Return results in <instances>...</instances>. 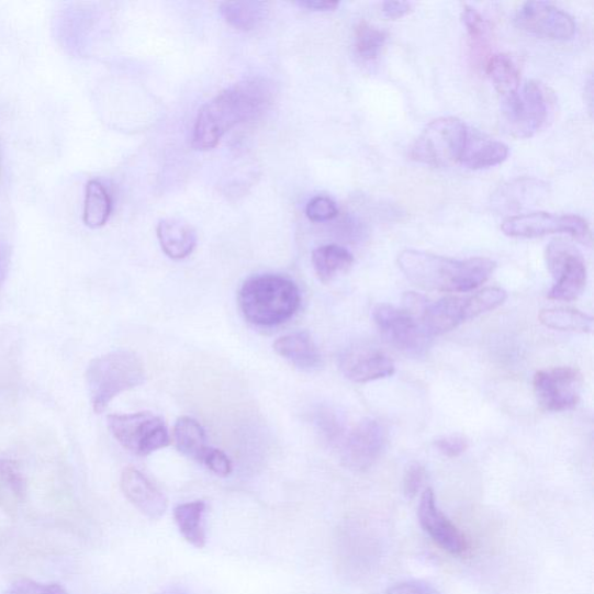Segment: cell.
<instances>
[{
  "mask_svg": "<svg viewBox=\"0 0 594 594\" xmlns=\"http://www.w3.org/2000/svg\"><path fill=\"white\" fill-rule=\"evenodd\" d=\"M386 34L384 31L366 22H361L355 33V52L357 56L370 63L377 59L385 45Z\"/></svg>",
  "mask_w": 594,
  "mask_h": 594,
  "instance_id": "29",
  "label": "cell"
},
{
  "mask_svg": "<svg viewBox=\"0 0 594 594\" xmlns=\"http://www.w3.org/2000/svg\"><path fill=\"white\" fill-rule=\"evenodd\" d=\"M468 128L455 116L429 122L414 142L410 156L434 168H448L459 162L464 149Z\"/></svg>",
  "mask_w": 594,
  "mask_h": 594,
  "instance_id": "7",
  "label": "cell"
},
{
  "mask_svg": "<svg viewBox=\"0 0 594 594\" xmlns=\"http://www.w3.org/2000/svg\"><path fill=\"white\" fill-rule=\"evenodd\" d=\"M274 94L272 81L262 77L244 79L222 91L199 111L193 128V147L200 152L215 148L234 127L268 110Z\"/></svg>",
  "mask_w": 594,
  "mask_h": 594,
  "instance_id": "1",
  "label": "cell"
},
{
  "mask_svg": "<svg viewBox=\"0 0 594 594\" xmlns=\"http://www.w3.org/2000/svg\"><path fill=\"white\" fill-rule=\"evenodd\" d=\"M305 213L313 222H326L338 215V209L330 198L320 195L306 204Z\"/></svg>",
  "mask_w": 594,
  "mask_h": 594,
  "instance_id": "30",
  "label": "cell"
},
{
  "mask_svg": "<svg viewBox=\"0 0 594 594\" xmlns=\"http://www.w3.org/2000/svg\"><path fill=\"white\" fill-rule=\"evenodd\" d=\"M157 238L164 254L173 260L188 258L195 249L198 236L190 223L181 218L161 220L157 225Z\"/></svg>",
  "mask_w": 594,
  "mask_h": 594,
  "instance_id": "19",
  "label": "cell"
},
{
  "mask_svg": "<svg viewBox=\"0 0 594 594\" xmlns=\"http://www.w3.org/2000/svg\"><path fill=\"white\" fill-rule=\"evenodd\" d=\"M339 370L343 376L356 383H367L392 377L395 362L379 348L356 344L345 348L339 356Z\"/></svg>",
  "mask_w": 594,
  "mask_h": 594,
  "instance_id": "15",
  "label": "cell"
},
{
  "mask_svg": "<svg viewBox=\"0 0 594 594\" xmlns=\"http://www.w3.org/2000/svg\"><path fill=\"white\" fill-rule=\"evenodd\" d=\"M5 594H67V591L58 584H45L25 579L13 583Z\"/></svg>",
  "mask_w": 594,
  "mask_h": 594,
  "instance_id": "31",
  "label": "cell"
},
{
  "mask_svg": "<svg viewBox=\"0 0 594 594\" xmlns=\"http://www.w3.org/2000/svg\"><path fill=\"white\" fill-rule=\"evenodd\" d=\"M206 509V503L195 501L180 504L173 511L175 520L181 536L197 548H203L208 542L206 529H204Z\"/></svg>",
  "mask_w": 594,
  "mask_h": 594,
  "instance_id": "24",
  "label": "cell"
},
{
  "mask_svg": "<svg viewBox=\"0 0 594 594\" xmlns=\"http://www.w3.org/2000/svg\"><path fill=\"white\" fill-rule=\"evenodd\" d=\"M86 377L96 414L104 413L115 397L146 382L145 366L128 350H116L93 359Z\"/></svg>",
  "mask_w": 594,
  "mask_h": 594,
  "instance_id": "4",
  "label": "cell"
},
{
  "mask_svg": "<svg viewBox=\"0 0 594 594\" xmlns=\"http://www.w3.org/2000/svg\"><path fill=\"white\" fill-rule=\"evenodd\" d=\"M517 25L537 36L567 41L576 33L575 20L547 2H527L517 12Z\"/></svg>",
  "mask_w": 594,
  "mask_h": 594,
  "instance_id": "14",
  "label": "cell"
},
{
  "mask_svg": "<svg viewBox=\"0 0 594 594\" xmlns=\"http://www.w3.org/2000/svg\"><path fill=\"white\" fill-rule=\"evenodd\" d=\"M315 273L323 283H329L352 268V254L337 244L322 245L312 255Z\"/></svg>",
  "mask_w": 594,
  "mask_h": 594,
  "instance_id": "23",
  "label": "cell"
},
{
  "mask_svg": "<svg viewBox=\"0 0 594 594\" xmlns=\"http://www.w3.org/2000/svg\"><path fill=\"white\" fill-rule=\"evenodd\" d=\"M397 262L419 289L442 293L475 291L497 268L496 261L489 258L453 259L418 250L402 251Z\"/></svg>",
  "mask_w": 594,
  "mask_h": 594,
  "instance_id": "2",
  "label": "cell"
},
{
  "mask_svg": "<svg viewBox=\"0 0 594 594\" xmlns=\"http://www.w3.org/2000/svg\"><path fill=\"white\" fill-rule=\"evenodd\" d=\"M418 518L423 529L439 547L452 556H462L468 543L461 530L439 508L433 489H426L421 497Z\"/></svg>",
  "mask_w": 594,
  "mask_h": 594,
  "instance_id": "16",
  "label": "cell"
},
{
  "mask_svg": "<svg viewBox=\"0 0 594 594\" xmlns=\"http://www.w3.org/2000/svg\"><path fill=\"white\" fill-rule=\"evenodd\" d=\"M486 74L501 99L516 93L522 87L520 70L508 55L491 56L487 60Z\"/></svg>",
  "mask_w": 594,
  "mask_h": 594,
  "instance_id": "26",
  "label": "cell"
},
{
  "mask_svg": "<svg viewBox=\"0 0 594 594\" xmlns=\"http://www.w3.org/2000/svg\"><path fill=\"white\" fill-rule=\"evenodd\" d=\"M507 156L508 148L503 142L468 130L460 162L468 169L482 170L500 166Z\"/></svg>",
  "mask_w": 594,
  "mask_h": 594,
  "instance_id": "20",
  "label": "cell"
},
{
  "mask_svg": "<svg viewBox=\"0 0 594 594\" xmlns=\"http://www.w3.org/2000/svg\"><path fill=\"white\" fill-rule=\"evenodd\" d=\"M462 22L471 40L482 41L486 35L485 20L474 8L464 7Z\"/></svg>",
  "mask_w": 594,
  "mask_h": 594,
  "instance_id": "34",
  "label": "cell"
},
{
  "mask_svg": "<svg viewBox=\"0 0 594 594\" xmlns=\"http://www.w3.org/2000/svg\"><path fill=\"white\" fill-rule=\"evenodd\" d=\"M11 264V250L5 244H0V289L8 277Z\"/></svg>",
  "mask_w": 594,
  "mask_h": 594,
  "instance_id": "39",
  "label": "cell"
},
{
  "mask_svg": "<svg viewBox=\"0 0 594 594\" xmlns=\"http://www.w3.org/2000/svg\"><path fill=\"white\" fill-rule=\"evenodd\" d=\"M108 426L117 442L138 457H148L171 444L166 422L153 413L111 415Z\"/></svg>",
  "mask_w": 594,
  "mask_h": 594,
  "instance_id": "8",
  "label": "cell"
},
{
  "mask_svg": "<svg viewBox=\"0 0 594 594\" xmlns=\"http://www.w3.org/2000/svg\"><path fill=\"white\" fill-rule=\"evenodd\" d=\"M546 260L556 279L548 298L564 302L578 300L587 283L586 264L581 253L565 240H552L548 245Z\"/></svg>",
  "mask_w": 594,
  "mask_h": 594,
  "instance_id": "10",
  "label": "cell"
},
{
  "mask_svg": "<svg viewBox=\"0 0 594 594\" xmlns=\"http://www.w3.org/2000/svg\"><path fill=\"white\" fill-rule=\"evenodd\" d=\"M506 299L507 293L500 287H486L471 295L447 296L436 302L427 300L419 318L429 336L436 337L497 310Z\"/></svg>",
  "mask_w": 594,
  "mask_h": 594,
  "instance_id": "5",
  "label": "cell"
},
{
  "mask_svg": "<svg viewBox=\"0 0 594 594\" xmlns=\"http://www.w3.org/2000/svg\"><path fill=\"white\" fill-rule=\"evenodd\" d=\"M413 10V4L407 2H384L382 12L388 19H400L407 15Z\"/></svg>",
  "mask_w": 594,
  "mask_h": 594,
  "instance_id": "37",
  "label": "cell"
},
{
  "mask_svg": "<svg viewBox=\"0 0 594 594\" xmlns=\"http://www.w3.org/2000/svg\"><path fill=\"white\" fill-rule=\"evenodd\" d=\"M385 594H440L437 589L424 582L407 581L399 583L386 591Z\"/></svg>",
  "mask_w": 594,
  "mask_h": 594,
  "instance_id": "36",
  "label": "cell"
},
{
  "mask_svg": "<svg viewBox=\"0 0 594 594\" xmlns=\"http://www.w3.org/2000/svg\"><path fill=\"white\" fill-rule=\"evenodd\" d=\"M299 7L311 11L329 12L339 7L338 2H325V0H304V2H298Z\"/></svg>",
  "mask_w": 594,
  "mask_h": 594,
  "instance_id": "38",
  "label": "cell"
},
{
  "mask_svg": "<svg viewBox=\"0 0 594 594\" xmlns=\"http://www.w3.org/2000/svg\"><path fill=\"white\" fill-rule=\"evenodd\" d=\"M273 348L278 356L302 372H314L322 365L320 348L310 333L298 332L280 337Z\"/></svg>",
  "mask_w": 594,
  "mask_h": 594,
  "instance_id": "18",
  "label": "cell"
},
{
  "mask_svg": "<svg viewBox=\"0 0 594 594\" xmlns=\"http://www.w3.org/2000/svg\"><path fill=\"white\" fill-rule=\"evenodd\" d=\"M27 481L19 466L8 459H0V507L10 516L26 502Z\"/></svg>",
  "mask_w": 594,
  "mask_h": 594,
  "instance_id": "21",
  "label": "cell"
},
{
  "mask_svg": "<svg viewBox=\"0 0 594 594\" xmlns=\"http://www.w3.org/2000/svg\"><path fill=\"white\" fill-rule=\"evenodd\" d=\"M164 594H187V593L181 591L180 589H170L167 592H164Z\"/></svg>",
  "mask_w": 594,
  "mask_h": 594,
  "instance_id": "40",
  "label": "cell"
},
{
  "mask_svg": "<svg viewBox=\"0 0 594 594\" xmlns=\"http://www.w3.org/2000/svg\"><path fill=\"white\" fill-rule=\"evenodd\" d=\"M221 14L225 22L236 30L249 32L257 29L268 16L269 4L244 0V2H225L221 4Z\"/></svg>",
  "mask_w": 594,
  "mask_h": 594,
  "instance_id": "25",
  "label": "cell"
},
{
  "mask_svg": "<svg viewBox=\"0 0 594 594\" xmlns=\"http://www.w3.org/2000/svg\"><path fill=\"white\" fill-rule=\"evenodd\" d=\"M0 169H2V166H0Z\"/></svg>",
  "mask_w": 594,
  "mask_h": 594,
  "instance_id": "41",
  "label": "cell"
},
{
  "mask_svg": "<svg viewBox=\"0 0 594 594\" xmlns=\"http://www.w3.org/2000/svg\"><path fill=\"white\" fill-rule=\"evenodd\" d=\"M176 448L182 456L202 463L211 446L208 445L206 433L195 419L182 416L178 418L172 436Z\"/></svg>",
  "mask_w": 594,
  "mask_h": 594,
  "instance_id": "22",
  "label": "cell"
},
{
  "mask_svg": "<svg viewBox=\"0 0 594 594\" xmlns=\"http://www.w3.org/2000/svg\"><path fill=\"white\" fill-rule=\"evenodd\" d=\"M373 318L385 341L407 357H424L433 345L434 337L426 332L422 321L403 309L379 304Z\"/></svg>",
  "mask_w": 594,
  "mask_h": 594,
  "instance_id": "9",
  "label": "cell"
},
{
  "mask_svg": "<svg viewBox=\"0 0 594 594\" xmlns=\"http://www.w3.org/2000/svg\"><path fill=\"white\" fill-rule=\"evenodd\" d=\"M426 478V471L425 468L415 462L407 467L404 475V494L407 498L413 500L415 498Z\"/></svg>",
  "mask_w": 594,
  "mask_h": 594,
  "instance_id": "33",
  "label": "cell"
},
{
  "mask_svg": "<svg viewBox=\"0 0 594 594\" xmlns=\"http://www.w3.org/2000/svg\"><path fill=\"white\" fill-rule=\"evenodd\" d=\"M238 304L248 322L258 326H274L295 315L300 309L301 294L291 279L262 274L243 283Z\"/></svg>",
  "mask_w": 594,
  "mask_h": 594,
  "instance_id": "3",
  "label": "cell"
},
{
  "mask_svg": "<svg viewBox=\"0 0 594 594\" xmlns=\"http://www.w3.org/2000/svg\"><path fill=\"white\" fill-rule=\"evenodd\" d=\"M554 107V96L537 80H529L519 90L501 99L502 126L516 138L536 135L546 124Z\"/></svg>",
  "mask_w": 594,
  "mask_h": 594,
  "instance_id": "6",
  "label": "cell"
},
{
  "mask_svg": "<svg viewBox=\"0 0 594 594\" xmlns=\"http://www.w3.org/2000/svg\"><path fill=\"white\" fill-rule=\"evenodd\" d=\"M435 446L447 458H457L466 452L469 441L461 435H449L436 440Z\"/></svg>",
  "mask_w": 594,
  "mask_h": 594,
  "instance_id": "35",
  "label": "cell"
},
{
  "mask_svg": "<svg viewBox=\"0 0 594 594\" xmlns=\"http://www.w3.org/2000/svg\"><path fill=\"white\" fill-rule=\"evenodd\" d=\"M539 404L551 413L575 407L582 394L583 378L576 368L556 367L539 371L533 380Z\"/></svg>",
  "mask_w": 594,
  "mask_h": 594,
  "instance_id": "12",
  "label": "cell"
},
{
  "mask_svg": "<svg viewBox=\"0 0 594 594\" xmlns=\"http://www.w3.org/2000/svg\"><path fill=\"white\" fill-rule=\"evenodd\" d=\"M540 322L559 332L589 334L593 329V318L580 311L546 310L539 315Z\"/></svg>",
  "mask_w": 594,
  "mask_h": 594,
  "instance_id": "28",
  "label": "cell"
},
{
  "mask_svg": "<svg viewBox=\"0 0 594 594\" xmlns=\"http://www.w3.org/2000/svg\"><path fill=\"white\" fill-rule=\"evenodd\" d=\"M112 214V199L107 188L98 180L87 183L85 215L86 225L91 229L104 227Z\"/></svg>",
  "mask_w": 594,
  "mask_h": 594,
  "instance_id": "27",
  "label": "cell"
},
{
  "mask_svg": "<svg viewBox=\"0 0 594 594\" xmlns=\"http://www.w3.org/2000/svg\"><path fill=\"white\" fill-rule=\"evenodd\" d=\"M385 444L386 433L383 425L376 419L366 418L345 438L341 460L354 470L370 469L380 459Z\"/></svg>",
  "mask_w": 594,
  "mask_h": 594,
  "instance_id": "13",
  "label": "cell"
},
{
  "mask_svg": "<svg viewBox=\"0 0 594 594\" xmlns=\"http://www.w3.org/2000/svg\"><path fill=\"white\" fill-rule=\"evenodd\" d=\"M202 464L206 466L213 473L221 478H227L232 474L233 464L231 459L222 450L210 447Z\"/></svg>",
  "mask_w": 594,
  "mask_h": 594,
  "instance_id": "32",
  "label": "cell"
},
{
  "mask_svg": "<svg viewBox=\"0 0 594 594\" xmlns=\"http://www.w3.org/2000/svg\"><path fill=\"white\" fill-rule=\"evenodd\" d=\"M502 231L508 237L538 238L552 234H568L584 244H590V225L581 216L530 213L509 216L502 223Z\"/></svg>",
  "mask_w": 594,
  "mask_h": 594,
  "instance_id": "11",
  "label": "cell"
},
{
  "mask_svg": "<svg viewBox=\"0 0 594 594\" xmlns=\"http://www.w3.org/2000/svg\"><path fill=\"white\" fill-rule=\"evenodd\" d=\"M121 490L126 498L152 520H158L168 509V500L139 470L128 467L121 475Z\"/></svg>",
  "mask_w": 594,
  "mask_h": 594,
  "instance_id": "17",
  "label": "cell"
}]
</instances>
